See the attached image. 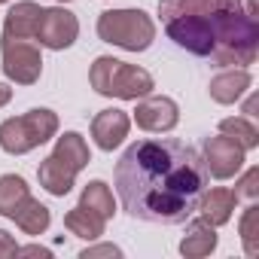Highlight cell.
Wrapping results in <instances>:
<instances>
[{
  "label": "cell",
  "mask_w": 259,
  "mask_h": 259,
  "mask_svg": "<svg viewBox=\"0 0 259 259\" xmlns=\"http://www.w3.org/2000/svg\"><path fill=\"white\" fill-rule=\"evenodd\" d=\"M113 177L128 217L162 226L186 223L210 180L201 153L174 138L135 141L122 153Z\"/></svg>",
  "instance_id": "6da1fadb"
},
{
  "label": "cell",
  "mask_w": 259,
  "mask_h": 259,
  "mask_svg": "<svg viewBox=\"0 0 259 259\" xmlns=\"http://www.w3.org/2000/svg\"><path fill=\"white\" fill-rule=\"evenodd\" d=\"M168 37L192 55H210L223 67H247L256 58L259 28L241 0H159Z\"/></svg>",
  "instance_id": "7a4b0ae2"
},
{
  "label": "cell",
  "mask_w": 259,
  "mask_h": 259,
  "mask_svg": "<svg viewBox=\"0 0 259 259\" xmlns=\"http://www.w3.org/2000/svg\"><path fill=\"white\" fill-rule=\"evenodd\" d=\"M89 82L98 95H107V98H122V101H138V98H147L156 82L153 76L138 67V64H125L119 58H110V55H101L95 58L92 70H89Z\"/></svg>",
  "instance_id": "3957f363"
},
{
  "label": "cell",
  "mask_w": 259,
  "mask_h": 259,
  "mask_svg": "<svg viewBox=\"0 0 259 259\" xmlns=\"http://www.w3.org/2000/svg\"><path fill=\"white\" fill-rule=\"evenodd\" d=\"M98 37L128 52H144L156 40V25L144 10H110L98 19Z\"/></svg>",
  "instance_id": "277c9868"
},
{
  "label": "cell",
  "mask_w": 259,
  "mask_h": 259,
  "mask_svg": "<svg viewBox=\"0 0 259 259\" xmlns=\"http://www.w3.org/2000/svg\"><path fill=\"white\" fill-rule=\"evenodd\" d=\"M55 132H58V116L46 107H37L0 125V147L13 156H25L40 144H46L49 138H55Z\"/></svg>",
  "instance_id": "5b68a950"
},
{
  "label": "cell",
  "mask_w": 259,
  "mask_h": 259,
  "mask_svg": "<svg viewBox=\"0 0 259 259\" xmlns=\"http://www.w3.org/2000/svg\"><path fill=\"white\" fill-rule=\"evenodd\" d=\"M4 73L19 82V85H34L43 73V58H40V46L34 40L25 37H4Z\"/></svg>",
  "instance_id": "8992f818"
},
{
  "label": "cell",
  "mask_w": 259,
  "mask_h": 259,
  "mask_svg": "<svg viewBox=\"0 0 259 259\" xmlns=\"http://www.w3.org/2000/svg\"><path fill=\"white\" fill-rule=\"evenodd\" d=\"M79 37V22L73 13H67L64 7H52V10H40V19H37V31H34V40L46 49H67L73 46Z\"/></svg>",
  "instance_id": "52a82bcc"
},
{
  "label": "cell",
  "mask_w": 259,
  "mask_h": 259,
  "mask_svg": "<svg viewBox=\"0 0 259 259\" xmlns=\"http://www.w3.org/2000/svg\"><path fill=\"white\" fill-rule=\"evenodd\" d=\"M244 153H247V150H241L232 138L220 135V138H207V141H204V147H201V162H204L207 174H213V177H220V180H229V177H235V174L241 171Z\"/></svg>",
  "instance_id": "ba28073f"
},
{
  "label": "cell",
  "mask_w": 259,
  "mask_h": 259,
  "mask_svg": "<svg viewBox=\"0 0 259 259\" xmlns=\"http://www.w3.org/2000/svg\"><path fill=\"white\" fill-rule=\"evenodd\" d=\"M128 128H132L128 113L110 107V110H101V113L92 119V138H95V144H98L104 153H110V150H116V147L128 138Z\"/></svg>",
  "instance_id": "9c48e42d"
},
{
  "label": "cell",
  "mask_w": 259,
  "mask_h": 259,
  "mask_svg": "<svg viewBox=\"0 0 259 259\" xmlns=\"http://www.w3.org/2000/svg\"><path fill=\"white\" fill-rule=\"evenodd\" d=\"M135 119L144 132H171L180 119V110L171 98H144L135 110Z\"/></svg>",
  "instance_id": "30bf717a"
},
{
  "label": "cell",
  "mask_w": 259,
  "mask_h": 259,
  "mask_svg": "<svg viewBox=\"0 0 259 259\" xmlns=\"http://www.w3.org/2000/svg\"><path fill=\"white\" fill-rule=\"evenodd\" d=\"M79 168H73L70 162H64L58 153H52L40 168H37V177H40V186L49 192V195H67L73 189V180H76Z\"/></svg>",
  "instance_id": "8fae6325"
},
{
  "label": "cell",
  "mask_w": 259,
  "mask_h": 259,
  "mask_svg": "<svg viewBox=\"0 0 259 259\" xmlns=\"http://www.w3.org/2000/svg\"><path fill=\"white\" fill-rule=\"evenodd\" d=\"M250 73H247V67H232V70H226V73H220V76H213L210 79V98L217 101V104H235L247 89H250Z\"/></svg>",
  "instance_id": "7c38bea8"
},
{
  "label": "cell",
  "mask_w": 259,
  "mask_h": 259,
  "mask_svg": "<svg viewBox=\"0 0 259 259\" xmlns=\"http://www.w3.org/2000/svg\"><path fill=\"white\" fill-rule=\"evenodd\" d=\"M235 204H238L235 189H210V192L201 195L198 210H201V220H204V223H210V226H223V223H229Z\"/></svg>",
  "instance_id": "4fadbf2b"
},
{
  "label": "cell",
  "mask_w": 259,
  "mask_h": 259,
  "mask_svg": "<svg viewBox=\"0 0 259 259\" xmlns=\"http://www.w3.org/2000/svg\"><path fill=\"white\" fill-rule=\"evenodd\" d=\"M40 10H43V7L31 4V0H22V4H16V7L7 13V22H4V37H25V40H34Z\"/></svg>",
  "instance_id": "5bb4252c"
},
{
  "label": "cell",
  "mask_w": 259,
  "mask_h": 259,
  "mask_svg": "<svg viewBox=\"0 0 259 259\" xmlns=\"http://www.w3.org/2000/svg\"><path fill=\"white\" fill-rule=\"evenodd\" d=\"M64 226L76 235V238H85V241H95V238H101L104 235V226H107V220L101 217V213H95V210H89L85 204H76L67 217H64Z\"/></svg>",
  "instance_id": "9a60e30c"
},
{
  "label": "cell",
  "mask_w": 259,
  "mask_h": 259,
  "mask_svg": "<svg viewBox=\"0 0 259 259\" xmlns=\"http://www.w3.org/2000/svg\"><path fill=\"white\" fill-rule=\"evenodd\" d=\"M10 220H16V226H19L25 235H43V232L49 229V223H52V213H49L46 204L28 198V201H22V207H19Z\"/></svg>",
  "instance_id": "2e32d148"
},
{
  "label": "cell",
  "mask_w": 259,
  "mask_h": 259,
  "mask_svg": "<svg viewBox=\"0 0 259 259\" xmlns=\"http://www.w3.org/2000/svg\"><path fill=\"white\" fill-rule=\"evenodd\" d=\"M213 247H217V232H213V226L204 223V220L192 223V226H189V235L180 241V253H183V256H207Z\"/></svg>",
  "instance_id": "e0dca14e"
},
{
  "label": "cell",
  "mask_w": 259,
  "mask_h": 259,
  "mask_svg": "<svg viewBox=\"0 0 259 259\" xmlns=\"http://www.w3.org/2000/svg\"><path fill=\"white\" fill-rule=\"evenodd\" d=\"M28 198H31V192L22 177H16V174L0 177V213L4 217H13L22 207V201H28Z\"/></svg>",
  "instance_id": "ac0fdd59"
},
{
  "label": "cell",
  "mask_w": 259,
  "mask_h": 259,
  "mask_svg": "<svg viewBox=\"0 0 259 259\" xmlns=\"http://www.w3.org/2000/svg\"><path fill=\"white\" fill-rule=\"evenodd\" d=\"M220 132L226 138H232L241 150H253L259 144V132H256L253 119H247V116H229V119H223L220 122Z\"/></svg>",
  "instance_id": "d6986e66"
},
{
  "label": "cell",
  "mask_w": 259,
  "mask_h": 259,
  "mask_svg": "<svg viewBox=\"0 0 259 259\" xmlns=\"http://www.w3.org/2000/svg\"><path fill=\"white\" fill-rule=\"evenodd\" d=\"M79 204H85L89 210L101 213L104 220H110V217L116 213V201H113V192H110V186H107L104 180H92V183L82 189V198H79Z\"/></svg>",
  "instance_id": "ffe728a7"
},
{
  "label": "cell",
  "mask_w": 259,
  "mask_h": 259,
  "mask_svg": "<svg viewBox=\"0 0 259 259\" xmlns=\"http://www.w3.org/2000/svg\"><path fill=\"white\" fill-rule=\"evenodd\" d=\"M256 220H259V207H256V204H250V207H247V213H244V223H241L244 247H247V253H250V256H256V244H253V226H256Z\"/></svg>",
  "instance_id": "44dd1931"
},
{
  "label": "cell",
  "mask_w": 259,
  "mask_h": 259,
  "mask_svg": "<svg viewBox=\"0 0 259 259\" xmlns=\"http://www.w3.org/2000/svg\"><path fill=\"white\" fill-rule=\"evenodd\" d=\"M256 183H259V168H250V171L244 174V180L238 183L235 195H238V198H250V201H253V198L259 195V186H256Z\"/></svg>",
  "instance_id": "7402d4cb"
},
{
  "label": "cell",
  "mask_w": 259,
  "mask_h": 259,
  "mask_svg": "<svg viewBox=\"0 0 259 259\" xmlns=\"http://www.w3.org/2000/svg\"><path fill=\"white\" fill-rule=\"evenodd\" d=\"M122 250L119 247H113V244H101V247H85L82 253H79V259H92V256H119Z\"/></svg>",
  "instance_id": "603a6c76"
},
{
  "label": "cell",
  "mask_w": 259,
  "mask_h": 259,
  "mask_svg": "<svg viewBox=\"0 0 259 259\" xmlns=\"http://www.w3.org/2000/svg\"><path fill=\"white\" fill-rule=\"evenodd\" d=\"M16 253H19V244L13 241V235H10V232L0 229V256H16Z\"/></svg>",
  "instance_id": "cb8c5ba5"
},
{
  "label": "cell",
  "mask_w": 259,
  "mask_h": 259,
  "mask_svg": "<svg viewBox=\"0 0 259 259\" xmlns=\"http://www.w3.org/2000/svg\"><path fill=\"white\" fill-rule=\"evenodd\" d=\"M10 98H13V89L0 82V107H4V104H10Z\"/></svg>",
  "instance_id": "d4e9b609"
},
{
  "label": "cell",
  "mask_w": 259,
  "mask_h": 259,
  "mask_svg": "<svg viewBox=\"0 0 259 259\" xmlns=\"http://www.w3.org/2000/svg\"><path fill=\"white\" fill-rule=\"evenodd\" d=\"M244 113H247V119H253V116H256V98H250V101H247Z\"/></svg>",
  "instance_id": "484cf974"
},
{
  "label": "cell",
  "mask_w": 259,
  "mask_h": 259,
  "mask_svg": "<svg viewBox=\"0 0 259 259\" xmlns=\"http://www.w3.org/2000/svg\"><path fill=\"white\" fill-rule=\"evenodd\" d=\"M61 4H70V0H61Z\"/></svg>",
  "instance_id": "4316f807"
},
{
  "label": "cell",
  "mask_w": 259,
  "mask_h": 259,
  "mask_svg": "<svg viewBox=\"0 0 259 259\" xmlns=\"http://www.w3.org/2000/svg\"><path fill=\"white\" fill-rule=\"evenodd\" d=\"M0 4H7V0H0Z\"/></svg>",
  "instance_id": "83f0119b"
}]
</instances>
